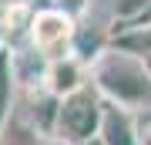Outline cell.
Listing matches in <instances>:
<instances>
[{"instance_id": "cell-1", "label": "cell", "mask_w": 151, "mask_h": 145, "mask_svg": "<svg viewBox=\"0 0 151 145\" xmlns=\"http://www.w3.org/2000/svg\"><path fill=\"white\" fill-rule=\"evenodd\" d=\"M91 85L104 95V101L124 105L131 111L151 108V74H148L145 61L111 47V44L91 64Z\"/></svg>"}, {"instance_id": "cell-2", "label": "cell", "mask_w": 151, "mask_h": 145, "mask_svg": "<svg viewBox=\"0 0 151 145\" xmlns=\"http://www.w3.org/2000/svg\"><path fill=\"white\" fill-rule=\"evenodd\" d=\"M101 118H104V95L94 85H84L81 91L60 98L54 135L67 145H84V142L97 138Z\"/></svg>"}, {"instance_id": "cell-3", "label": "cell", "mask_w": 151, "mask_h": 145, "mask_svg": "<svg viewBox=\"0 0 151 145\" xmlns=\"http://www.w3.org/2000/svg\"><path fill=\"white\" fill-rule=\"evenodd\" d=\"M74 41H77V20L74 17H67L57 7L34 10L30 31H27V47L40 61H57L64 54H74Z\"/></svg>"}, {"instance_id": "cell-4", "label": "cell", "mask_w": 151, "mask_h": 145, "mask_svg": "<svg viewBox=\"0 0 151 145\" xmlns=\"http://www.w3.org/2000/svg\"><path fill=\"white\" fill-rule=\"evenodd\" d=\"M40 85L47 88L54 98H67V95L81 91L84 85H91V64L81 61L77 54H64V58L47 61V64H44Z\"/></svg>"}, {"instance_id": "cell-5", "label": "cell", "mask_w": 151, "mask_h": 145, "mask_svg": "<svg viewBox=\"0 0 151 145\" xmlns=\"http://www.w3.org/2000/svg\"><path fill=\"white\" fill-rule=\"evenodd\" d=\"M97 138L104 145H141L138 135V111L114 101H104V118H101V132Z\"/></svg>"}, {"instance_id": "cell-6", "label": "cell", "mask_w": 151, "mask_h": 145, "mask_svg": "<svg viewBox=\"0 0 151 145\" xmlns=\"http://www.w3.org/2000/svg\"><path fill=\"white\" fill-rule=\"evenodd\" d=\"M111 47L134 58H151V20H131L111 27Z\"/></svg>"}, {"instance_id": "cell-7", "label": "cell", "mask_w": 151, "mask_h": 145, "mask_svg": "<svg viewBox=\"0 0 151 145\" xmlns=\"http://www.w3.org/2000/svg\"><path fill=\"white\" fill-rule=\"evenodd\" d=\"M14 108H17V61L14 51L4 47V54H0V138L14 118Z\"/></svg>"}, {"instance_id": "cell-8", "label": "cell", "mask_w": 151, "mask_h": 145, "mask_svg": "<svg viewBox=\"0 0 151 145\" xmlns=\"http://www.w3.org/2000/svg\"><path fill=\"white\" fill-rule=\"evenodd\" d=\"M0 145H67V142H60L57 135H50V132H40L37 125H30L20 111H14V118L7 125Z\"/></svg>"}, {"instance_id": "cell-9", "label": "cell", "mask_w": 151, "mask_h": 145, "mask_svg": "<svg viewBox=\"0 0 151 145\" xmlns=\"http://www.w3.org/2000/svg\"><path fill=\"white\" fill-rule=\"evenodd\" d=\"M151 0H114V24H131L138 17H145Z\"/></svg>"}, {"instance_id": "cell-10", "label": "cell", "mask_w": 151, "mask_h": 145, "mask_svg": "<svg viewBox=\"0 0 151 145\" xmlns=\"http://www.w3.org/2000/svg\"><path fill=\"white\" fill-rule=\"evenodd\" d=\"M50 7H57V10H64L67 17H74L77 24L84 20V14L91 10V0H54Z\"/></svg>"}, {"instance_id": "cell-11", "label": "cell", "mask_w": 151, "mask_h": 145, "mask_svg": "<svg viewBox=\"0 0 151 145\" xmlns=\"http://www.w3.org/2000/svg\"><path fill=\"white\" fill-rule=\"evenodd\" d=\"M138 135H141V145H151V108L138 111Z\"/></svg>"}, {"instance_id": "cell-12", "label": "cell", "mask_w": 151, "mask_h": 145, "mask_svg": "<svg viewBox=\"0 0 151 145\" xmlns=\"http://www.w3.org/2000/svg\"><path fill=\"white\" fill-rule=\"evenodd\" d=\"M4 47H7V37H4V27H0V54H4Z\"/></svg>"}, {"instance_id": "cell-13", "label": "cell", "mask_w": 151, "mask_h": 145, "mask_svg": "<svg viewBox=\"0 0 151 145\" xmlns=\"http://www.w3.org/2000/svg\"><path fill=\"white\" fill-rule=\"evenodd\" d=\"M138 20H151V7H148V10H145V17H138Z\"/></svg>"}, {"instance_id": "cell-14", "label": "cell", "mask_w": 151, "mask_h": 145, "mask_svg": "<svg viewBox=\"0 0 151 145\" xmlns=\"http://www.w3.org/2000/svg\"><path fill=\"white\" fill-rule=\"evenodd\" d=\"M141 61H145V68H148V74H151V58H141Z\"/></svg>"}, {"instance_id": "cell-15", "label": "cell", "mask_w": 151, "mask_h": 145, "mask_svg": "<svg viewBox=\"0 0 151 145\" xmlns=\"http://www.w3.org/2000/svg\"><path fill=\"white\" fill-rule=\"evenodd\" d=\"M84 145H104V142L101 138H91V142H84Z\"/></svg>"}, {"instance_id": "cell-16", "label": "cell", "mask_w": 151, "mask_h": 145, "mask_svg": "<svg viewBox=\"0 0 151 145\" xmlns=\"http://www.w3.org/2000/svg\"><path fill=\"white\" fill-rule=\"evenodd\" d=\"M7 4H17V0H0V7H7Z\"/></svg>"}]
</instances>
